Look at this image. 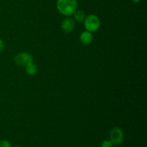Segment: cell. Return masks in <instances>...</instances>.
<instances>
[{
    "mask_svg": "<svg viewBox=\"0 0 147 147\" xmlns=\"http://www.w3.org/2000/svg\"><path fill=\"white\" fill-rule=\"evenodd\" d=\"M0 147H11V144L9 141L2 139L0 141Z\"/></svg>",
    "mask_w": 147,
    "mask_h": 147,
    "instance_id": "9c48e42d",
    "label": "cell"
},
{
    "mask_svg": "<svg viewBox=\"0 0 147 147\" xmlns=\"http://www.w3.org/2000/svg\"><path fill=\"white\" fill-rule=\"evenodd\" d=\"M14 62L17 65L25 67L30 63H33V57L30 53L27 52H22L15 56Z\"/></svg>",
    "mask_w": 147,
    "mask_h": 147,
    "instance_id": "277c9868",
    "label": "cell"
},
{
    "mask_svg": "<svg viewBox=\"0 0 147 147\" xmlns=\"http://www.w3.org/2000/svg\"><path fill=\"white\" fill-rule=\"evenodd\" d=\"M4 49V42L1 39H0V53L2 52Z\"/></svg>",
    "mask_w": 147,
    "mask_h": 147,
    "instance_id": "8fae6325",
    "label": "cell"
},
{
    "mask_svg": "<svg viewBox=\"0 0 147 147\" xmlns=\"http://www.w3.org/2000/svg\"><path fill=\"white\" fill-rule=\"evenodd\" d=\"M110 141L114 146H119L123 143L124 140V134L121 129L119 127H114L111 130Z\"/></svg>",
    "mask_w": 147,
    "mask_h": 147,
    "instance_id": "3957f363",
    "label": "cell"
},
{
    "mask_svg": "<svg viewBox=\"0 0 147 147\" xmlns=\"http://www.w3.org/2000/svg\"><path fill=\"white\" fill-rule=\"evenodd\" d=\"M73 17H74V20L78 22H82L84 21L85 18H86V15L85 14L84 11L83 10L77 9L74 13H73Z\"/></svg>",
    "mask_w": 147,
    "mask_h": 147,
    "instance_id": "ba28073f",
    "label": "cell"
},
{
    "mask_svg": "<svg viewBox=\"0 0 147 147\" xmlns=\"http://www.w3.org/2000/svg\"><path fill=\"white\" fill-rule=\"evenodd\" d=\"M56 4L59 12L66 17L73 15L78 9L77 0H57Z\"/></svg>",
    "mask_w": 147,
    "mask_h": 147,
    "instance_id": "6da1fadb",
    "label": "cell"
},
{
    "mask_svg": "<svg viewBox=\"0 0 147 147\" xmlns=\"http://www.w3.org/2000/svg\"><path fill=\"white\" fill-rule=\"evenodd\" d=\"M76 27V22L74 19L71 17H67L63 20L60 25L61 30L65 34H69L74 30Z\"/></svg>",
    "mask_w": 147,
    "mask_h": 147,
    "instance_id": "5b68a950",
    "label": "cell"
},
{
    "mask_svg": "<svg viewBox=\"0 0 147 147\" xmlns=\"http://www.w3.org/2000/svg\"><path fill=\"white\" fill-rule=\"evenodd\" d=\"M14 147H19V146H17V145H15V146H14Z\"/></svg>",
    "mask_w": 147,
    "mask_h": 147,
    "instance_id": "4fadbf2b",
    "label": "cell"
},
{
    "mask_svg": "<svg viewBox=\"0 0 147 147\" xmlns=\"http://www.w3.org/2000/svg\"><path fill=\"white\" fill-rule=\"evenodd\" d=\"M113 144L110 140H104L101 143V147H113Z\"/></svg>",
    "mask_w": 147,
    "mask_h": 147,
    "instance_id": "30bf717a",
    "label": "cell"
},
{
    "mask_svg": "<svg viewBox=\"0 0 147 147\" xmlns=\"http://www.w3.org/2000/svg\"><path fill=\"white\" fill-rule=\"evenodd\" d=\"M84 27L87 31L94 32L98 31L100 27V20L96 14H89L84 20Z\"/></svg>",
    "mask_w": 147,
    "mask_h": 147,
    "instance_id": "7a4b0ae2",
    "label": "cell"
},
{
    "mask_svg": "<svg viewBox=\"0 0 147 147\" xmlns=\"http://www.w3.org/2000/svg\"><path fill=\"white\" fill-rule=\"evenodd\" d=\"M93 36L92 34V32L87 31V30L81 32L80 35V42L83 45H90L92 43V42H93Z\"/></svg>",
    "mask_w": 147,
    "mask_h": 147,
    "instance_id": "8992f818",
    "label": "cell"
},
{
    "mask_svg": "<svg viewBox=\"0 0 147 147\" xmlns=\"http://www.w3.org/2000/svg\"><path fill=\"white\" fill-rule=\"evenodd\" d=\"M24 70L26 73L29 76H34L38 71V67L34 63H31L24 67Z\"/></svg>",
    "mask_w": 147,
    "mask_h": 147,
    "instance_id": "52a82bcc",
    "label": "cell"
},
{
    "mask_svg": "<svg viewBox=\"0 0 147 147\" xmlns=\"http://www.w3.org/2000/svg\"><path fill=\"white\" fill-rule=\"evenodd\" d=\"M140 1H141V0H132V1H133V2H134V3H138V2H139Z\"/></svg>",
    "mask_w": 147,
    "mask_h": 147,
    "instance_id": "7c38bea8",
    "label": "cell"
}]
</instances>
